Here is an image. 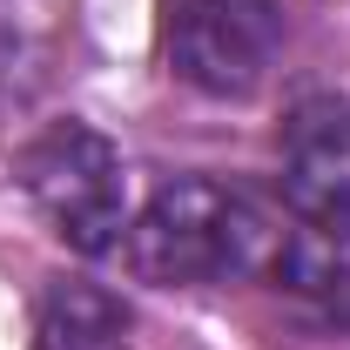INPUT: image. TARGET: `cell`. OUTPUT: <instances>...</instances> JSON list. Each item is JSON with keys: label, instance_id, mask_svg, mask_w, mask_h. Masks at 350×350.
Masks as SVG:
<instances>
[{"label": "cell", "instance_id": "cell-6", "mask_svg": "<svg viewBox=\"0 0 350 350\" xmlns=\"http://www.w3.org/2000/svg\"><path fill=\"white\" fill-rule=\"evenodd\" d=\"M41 350H129V317L88 283H61L41 304Z\"/></svg>", "mask_w": 350, "mask_h": 350}, {"label": "cell", "instance_id": "cell-5", "mask_svg": "<svg viewBox=\"0 0 350 350\" xmlns=\"http://www.w3.org/2000/svg\"><path fill=\"white\" fill-rule=\"evenodd\" d=\"M269 283L323 330H350V229L337 222H297L283 229Z\"/></svg>", "mask_w": 350, "mask_h": 350}, {"label": "cell", "instance_id": "cell-1", "mask_svg": "<svg viewBox=\"0 0 350 350\" xmlns=\"http://www.w3.org/2000/svg\"><path fill=\"white\" fill-rule=\"evenodd\" d=\"M276 243L283 229L256 196L209 175H182L155 189V202L129 222V262L155 290H216V283L269 276Z\"/></svg>", "mask_w": 350, "mask_h": 350}, {"label": "cell", "instance_id": "cell-4", "mask_svg": "<svg viewBox=\"0 0 350 350\" xmlns=\"http://www.w3.org/2000/svg\"><path fill=\"white\" fill-rule=\"evenodd\" d=\"M283 196L297 222L350 229V101L317 94L283 129Z\"/></svg>", "mask_w": 350, "mask_h": 350}, {"label": "cell", "instance_id": "cell-2", "mask_svg": "<svg viewBox=\"0 0 350 350\" xmlns=\"http://www.w3.org/2000/svg\"><path fill=\"white\" fill-rule=\"evenodd\" d=\"M21 182L41 222L81 256H101L129 236V175H122V148L101 129L54 122L21 155Z\"/></svg>", "mask_w": 350, "mask_h": 350}, {"label": "cell", "instance_id": "cell-3", "mask_svg": "<svg viewBox=\"0 0 350 350\" xmlns=\"http://www.w3.org/2000/svg\"><path fill=\"white\" fill-rule=\"evenodd\" d=\"M283 47L276 0H182L175 14V75L202 94H256Z\"/></svg>", "mask_w": 350, "mask_h": 350}]
</instances>
